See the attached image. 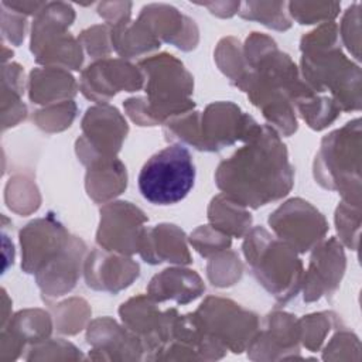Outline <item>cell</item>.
I'll use <instances>...</instances> for the list:
<instances>
[{"mask_svg":"<svg viewBox=\"0 0 362 362\" xmlns=\"http://www.w3.org/2000/svg\"><path fill=\"white\" fill-rule=\"evenodd\" d=\"M215 180L223 194L242 206L259 208L284 197L293 185V168L286 146L269 126L222 161Z\"/></svg>","mask_w":362,"mask_h":362,"instance_id":"obj_1","label":"cell"},{"mask_svg":"<svg viewBox=\"0 0 362 362\" xmlns=\"http://www.w3.org/2000/svg\"><path fill=\"white\" fill-rule=\"evenodd\" d=\"M303 74L308 88L317 92L329 90L339 110L361 107V69L338 47V27L325 23L301 40Z\"/></svg>","mask_w":362,"mask_h":362,"instance_id":"obj_2","label":"cell"},{"mask_svg":"<svg viewBox=\"0 0 362 362\" xmlns=\"http://www.w3.org/2000/svg\"><path fill=\"white\" fill-rule=\"evenodd\" d=\"M148 81L147 98H133L124 102L129 116L140 126H154L164 119L187 113L194 107L187 96L192 92V78L173 55L163 54L140 62Z\"/></svg>","mask_w":362,"mask_h":362,"instance_id":"obj_3","label":"cell"},{"mask_svg":"<svg viewBox=\"0 0 362 362\" xmlns=\"http://www.w3.org/2000/svg\"><path fill=\"white\" fill-rule=\"evenodd\" d=\"M315 180L361 206V120L355 119L322 139L314 164Z\"/></svg>","mask_w":362,"mask_h":362,"instance_id":"obj_4","label":"cell"},{"mask_svg":"<svg viewBox=\"0 0 362 362\" xmlns=\"http://www.w3.org/2000/svg\"><path fill=\"white\" fill-rule=\"evenodd\" d=\"M243 252L257 281L280 303L296 297L301 287V262L286 242L257 226L247 233Z\"/></svg>","mask_w":362,"mask_h":362,"instance_id":"obj_5","label":"cell"},{"mask_svg":"<svg viewBox=\"0 0 362 362\" xmlns=\"http://www.w3.org/2000/svg\"><path fill=\"white\" fill-rule=\"evenodd\" d=\"M201 334L202 359H218L226 349L242 352L257 328V317L230 300L209 297L192 314Z\"/></svg>","mask_w":362,"mask_h":362,"instance_id":"obj_6","label":"cell"},{"mask_svg":"<svg viewBox=\"0 0 362 362\" xmlns=\"http://www.w3.org/2000/svg\"><path fill=\"white\" fill-rule=\"evenodd\" d=\"M195 181L191 153L180 143L171 144L151 156L137 178L140 194L156 205H171L184 199Z\"/></svg>","mask_w":362,"mask_h":362,"instance_id":"obj_7","label":"cell"},{"mask_svg":"<svg viewBox=\"0 0 362 362\" xmlns=\"http://www.w3.org/2000/svg\"><path fill=\"white\" fill-rule=\"evenodd\" d=\"M82 129L83 136L76 143V151L88 165L115 157L127 133L122 115L107 105L89 107L82 120Z\"/></svg>","mask_w":362,"mask_h":362,"instance_id":"obj_8","label":"cell"},{"mask_svg":"<svg viewBox=\"0 0 362 362\" xmlns=\"http://www.w3.org/2000/svg\"><path fill=\"white\" fill-rule=\"evenodd\" d=\"M269 223L280 239L300 253L317 246L328 230L325 218L300 198L290 199L274 211Z\"/></svg>","mask_w":362,"mask_h":362,"instance_id":"obj_9","label":"cell"},{"mask_svg":"<svg viewBox=\"0 0 362 362\" xmlns=\"http://www.w3.org/2000/svg\"><path fill=\"white\" fill-rule=\"evenodd\" d=\"M146 222L144 214L130 202H112L100 209L98 243L106 250L120 253L139 252Z\"/></svg>","mask_w":362,"mask_h":362,"instance_id":"obj_10","label":"cell"},{"mask_svg":"<svg viewBox=\"0 0 362 362\" xmlns=\"http://www.w3.org/2000/svg\"><path fill=\"white\" fill-rule=\"evenodd\" d=\"M143 76L136 66L120 59H105L89 65L81 81L82 93L95 100L106 102L116 92H133L141 88Z\"/></svg>","mask_w":362,"mask_h":362,"instance_id":"obj_11","label":"cell"},{"mask_svg":"<svg viewBox=\"0 0 362 362\" xmlns=\"http://www.w3.org/2000/svg\"><path fill=\"white\" fill-rule=\"evenodd\" d=\"M20 238L24 253L23 267L27 273H38L69 243L65 228L51 218L28 223Z\"/></svg>","mask_w":362,"mask_h":362,"instance_id":"obj_12","label":"cell"},{"mask_svg":"<svg viewBox=\"0 0 362 362\" xmlns=\"http://www.w3.org/2000/svg\"><path fill=\"white\" fill-rule=\"evenodd\" d=\"M345 272V255L335 238L315 246L308 272L304 276V301L331 296Z\"/></svg>","mask_w":362,"mask_h":362,"instance_id":"obj_13","label":"cell"},{"mask_svg":"<svg viewBox=\"0 0 362 362\" xmlns=\"http://www.w3.org/2000/svg\"><path fill=\"white\" fill-rule=\"evenodd\" d=\"M85 274L89 287L116 293L139 276V264L130 259L106 256L95 250L88 257Z\"/></svg>","mask_w":362,"mask_h":362,"instance_id":"obj_14","label":"cell"},{"mask_svg":"<svg viewBox=\"0 0 362 362\" xmlns=\"http://www.w3.org/2000/svg\"><path fill=\"white\" fill-rule=\"evenodd\" d=\"M139 253L151 264L161 262L189 263L191 257L184 243V233L175 225H157L143 230Z\"/></svg>","mask_w":362,"mask_h":362,"instance_id":"obj_15","label":"cell"},{"mask_svg":"<svg viewBox=\"0 0 362 362\" xmlns=\"http://www.w3.org/2000/svg\"><path fill=\"white\" fill-rule=\"evenodd\" d=\"M71 243L48 264H45L38 273L37 280L44 293L51 297L62 296L69 291L76 281L79 259L85 249V245L79 239H74L72 249L68 250Z\"/></svg>","mask_w":362,"mask_h":362,"instance_id":"obj_16","label":"cell"},{"mask_svg":"<svg viewBox=\"0 0 362 362\" xmlns=\"http://www.w3.org/2000/svg\"><path fill=\"white\" fill-rule=\"evenodd\" d=\"M147 290L156 301L174 300L178 304H187L199 297L205 287L194 270L165 269L151 279Z\"/></svg>","mask_w":362,"mask_h":362,"instance_id":"obj_17","label":"cell"},{"mask_svg":"<svg viewBox=\"0 0 362 362\" xmlns=\"http://www.w3.org/2000/svg\"><path fill=\"white\" fill-rule=\"evenodd\" d=\"M126 188V168L116 157L89 164L86 191L98 202L119 195Z\"/></svg>","mask_w":362,"mask_h":362,"instance_id":"obj_18","label":"cell"},{"mask_svg":"<svg viewBox=\"0 0 362 362\" xmlns=\"http://www.w3.org/2000/svg\"><path fill=\"white\" fill-rule=\"evenodd\" d=\"M31 92L30 98L35 103H48L62 98L75 95L74 78L61 68L35 69L31 72Z\"/></svg>","mask_w":362,"mask_h":362,"instance_id":"obj_19","label":"cell"},{"mask_svg":"<svg viewBox=\"0 0 362 362\" xmlns=\"http://www.w3.org/2000/svg\"><path fill=\"white\" fill-rule=\"evenodd\" d=\"M208 218L214 228L225 235L242 236L250 226L252 218L242 205L232 201L226 195H218L212 199L208 211Z\"/></svg>","mask_w":362,"mask_h":362,"instance_id":"obj_20","label":"cell"},{"mask_svg":"<svg viewBox=\"0 0 362 362\" xmlns=\"http://www.w3.org/2000/svg\"><path fill=\"white\" fill-rule=\"evenodd\" d=\"M297 106L308 126L315 130H321L328 126L339 113V107L332 98H317L313 95L300 100Z\"/></svg>","mask_w":362,"mask_h":362,"instance_id":"obj_21","label":"cell"},{"mask_svg":"<svg viewBox=\"0 0 362 362\" xmlns=\"http://www.w3.org/2000/svg\"><path fill=\"white\" fill-rule=\"evenodd\" d=\"M337 230L341 240L351 249L358 247V232L361 225V206L351 205L348 202H341L335 214Z\"/></svg>","mask_w":362,"mask_h":362,"instance_id":"obj_22","label":"cell"},{"mask_svg":"<svg viewBox=\"0 0 362 362\" xmlns=\"http://www.w3.org/2000/svg\"><path fill=\"white\" fill-rule=\"evenodd\" d=\"M298 324H300V335H301L300 338H303L304 345L311 351H315L320 348L325 334L329 331V327H331L328 314L307 315Z\"/></svg>","mask_w":362,"mask_h":362,"instance_id":"obj_23","label":"cell"},{"mask_svg":"<svg viewBox=\"0 0 362 362\" xmlns=\"http://www.w3.org/2000/svg\"><path fill=\"white\" fill-rule=\"evenodd\" d=\"M214 228V226H212ZM191 243L202 256H209L230 246V239L228 235L218 229H211L209 226H201L191 235Z\"/></svg>","mask_w":362,"mask_h":362,"instance_id":"obj_24","label":"cell"},{"mask_svg":"<svg viewBox=\"0 0 362 362\" xmlns=\"http://www.w3.org/2000/svg\"><path fill=\"white\" fill-rule=\"evenodd\" d=\"M37 123L41 129L48 130V132H55V130H62L66 126L71 124L72 119L75 117V105L69 102H64L59 105L58 115H48L45 110L37 112Z\"/></svg>","mask_w":362,"mask_h":362,"instance_id":"obj_25","label":"cell"},{"mask_svg":"<svg viewBox=\"0 0 362 362\" xmlns=\"http://www.w3.org/2000/svg\"><path fill=\"white\" fill-rule=\"evenodd\" d=\"M348 351L359 355V339L349 331H341L335 334L331 342L327 345L324 351V359H329L332 355V359H342V354Z\"/></svg>","mask_w":362,"mask_h":362,"instance_id":"obj_26","label":"cell"},{"mask_svg":"<svg viewBox=\"0 0 362 362\" xmlns=\"http://www.w3.org/2000/svg\"><path fill=\"white\" fill-rule=\"evenodd\" d=\"M107 34L109 33H107L106 25H96V27H92V28L83 31L81 35V40L85 41L88 52L90 55H95V58H96L98 55H103V54L109 52L107 38H106Z\"/></svg>","mask_w":362,"mask_h":362,"instance_id":"obj_27","label":"cell"},{"mask_svg":"<svg viewBox=\"0 0 362 362\" xmlns=\"http://www.w3.org/2000/svg\"><path fill=\"white\" fill-rule=\"evenodd\" d=\"M359 4H354L348 13L344 17L342 21V37L349 51L354 52L355 58L359 59V51L355 48L352 37H355V41L359 42V13H358Z\"/></svg>","mask_w":362,"mask_h":362,"instance_id":"obj_28","label":"cell"}]
</instances>
